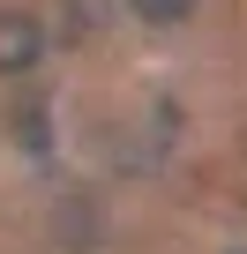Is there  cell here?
Masks as SVG:
<instances>
[{"mask_svg":"<svg viewBox=\"0 0 247 254\" xmlns=\"http://www.w3.org/2000/svg\"><path fill=\"white\" fill-rule=\"evenodd\" d=\"M38 53H45L38 15H23V8H0V75H23Z\"/></svg>","mask_w":247,"mask_h":254,"instance_id":"cell-1","label":"cell"},{"mask_svg":"<svg viewBox=\"0 0 247 254\" xmlns=\"http://www.w3.org/2000/svg\"><path fill=\"white\" fill-rule=\"evenodd\" d=\"M128 8H135L143 23H187V15H195V0H128Z\"/></svg>","mask_w":247,"mask_h":254,"instance_id":"cell-2","label":"cell"}]
</instances>
